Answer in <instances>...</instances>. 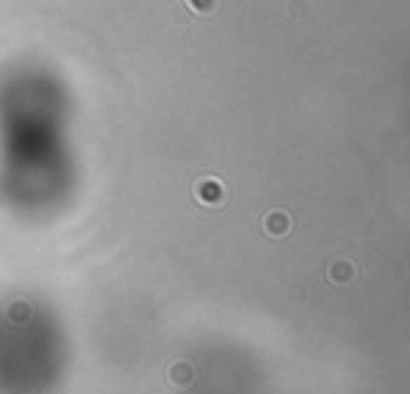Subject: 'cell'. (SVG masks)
Here are the masks:
<instances>
[{"label": "cell", "mask_w": 410, "mask_h": 394, "mask_svg": "<svg viewBox=\"0 0 410 394\" xmlns=\"http://www.w3.org/2000/svg\"><path fill=\"white\" fill-rule=\"evenodd\" d=\"M183 7L192 16H212L218 10V0H183Z\"/></svg>", "instance_id": "cell-5"}, {"label": "cell", "mask_w": 410, "mask_h": 394, "mask_svg": "<svg viewBox=\"0 0 410 394\" xmlns=\"http://www.w3.org/2000/svg\"><path fill=\"white\" fill-rule=\"evenodd\" d=\"M353 276H356V263H350V260H334L327 266V279L334 286H346V282H353Z\"/></svg>", "instance_id": "cell-3"}, {"label": "cell", "mask_w": 410, "mask_h": 394, "mask_svg": "<svg viewBox=\"0 0 410 394\" xmlns=\"http://www.w3.org/2000/svg\"><path fill=\"white\" fill-rule=\"evenodd\" d=\"M263 231L266 237H273V241H282V237L292 231V215L285 209H273V212L263 215Z\"/></svg>", "instance_id": "cell-2"}, {"label": "cell", "mask_w": 410, "mask_h": 394, "mask_svg": "<svg viewBox=\"0 0 410 394\" xmlns=\"http://www.w3.org/2000/svg\"><path fill=\"white\" fill-rule=\"evenodd\" d=\"M192 379H196V369H192L190 363H174L170 365V385L186 388V385H192Z\"/></svg>", "instance_id": "cell-4"}, {"label": "cell", "mask_w": 410, "mask_h": 394, "mask_svg": "<svg viewBox=\"0 0 410 394\" xmlns=\"http://www.w3.org/2000/svg\"><path fill=\"white\" fill-rule=\"evenodd\" d=\"M192 192H196V202L208 205V209H221V205L228 202V190H225V183L218 176H199L192 183Z\"/></svg>", "instance_id": "cell-1"}]
</instances>
